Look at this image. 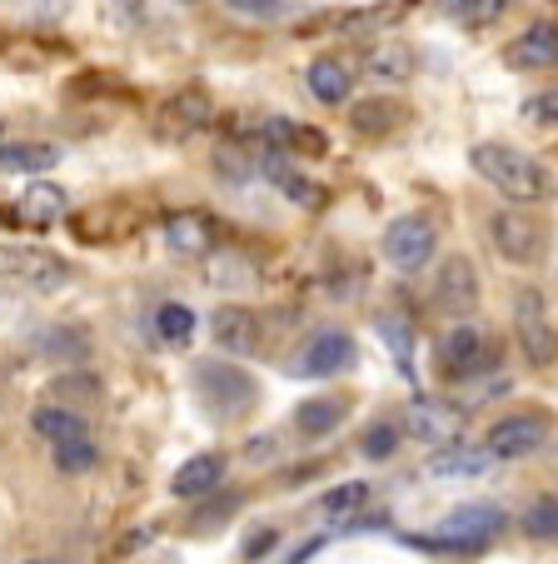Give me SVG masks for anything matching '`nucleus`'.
I'll return each instance as SVG.
<instances>
[{"label":"nucleus","instance_id":"f257e3e1","mask_svg":"<svg viewBox=\"0 0 558 564\" xmlns=\"http://www.w3.org/2000/svg\"><path fill=\"white\" fill-rule=\"evenodd\" d=\"M469 165H474L479 181H489L514 205H544L548 191H554L544 160H534L528 150L508 145V140H479V145L469 150Z\"/></svg>","mask_w":558,"mask_h":564},{"label":"nucleus","instance_id":"f03ea898","mask_svg":"<svg viewBox=\"0 0 558 564\" xmlns=\"http://www.w3.org/2000/svg\"><path fill=\"white\" fill-rule=\"evenodd\" d=\"M499 530H504V510H499V505H459V510L444 514L429 540H414V544H424V550H449V554H479Z\"/></svg>","mask_w":558,"mask_h":564},{"label":"nucleus","instance_id":"7ed1b4c3","mask_svg":"<svg viewBox=\"0 0 558 564\" xmlns=\"http://www.w3.org/2000/svg\"><path fill=\"white\" fill-rule=\"evenodd\" d=\"M195 390H200V400L210 405V415H220V420L244 415V410L254 405V394H260L250 375L234 370V365H225V360L195 365Z\"/></svg>","mask_w":558,"mask_h":564},{"label":"nucleus","instance_id":"20e7f679","mask_svg":"<svg viewBox=\"0 0 558 564\" xmlns=\"http://www.w3.org/2000/svg\"><path fill=\"white\" fill-rule=\"evenodd\" d=\"M514 340L534 370H548V365L558 360V335H554V325H548V310H544L538 290H518L514 295Z\"/></svg>","mask_w":558,"mask_h":564},{"label":"nucleus","instance_id":"39448f33","mask_svg":"<svg viewBox=\"0 0 558 564\" xmlns=\"http://www.w3.org/2000/svg\"><path fill=\"white\" fill-rule=\"evenodd\" d=\"M354 360H359L354 335L339 330V325H325V330H315L305 340V350L289 365V375H299V380H329V375L354 370Z\"/></svg>","mask_w":558,"mask_h":564},{"label":"nucleus","instance_id":"423d86ee","mask_svg":"<svg viewBox=\"0 0 558 564\" xmlns=\"http://www.w3.org/2000/svg\"><path fill=\"white\" fill-rule=\"evenodd\" d=\"M434 250H439V235H434L429 215H400V220H390V230H384V260H390L400 275L424 270L434 260Z\"/></svg>","mask_w":558,"mask_h":564},{"label":"nucleus","instance_id":"0eeeda50","mask_svg":"<svg viewBox=\"0 0 558 564\" xmlns=\"http://www.w3.org/2000/svg\"><path fill=\"white\" fill-rule=\"evenodd\" d=\"M489 235H494L499 256L514 260V265H538V260H544V250H548L544 225H538L528 210H499L494 220H489Z\"/></svg>","mask_w":558,"mask_h":564},{"label":"nucleus","instance_id":"6e6552de","mask_svg":"<svg viewBox=\"0 0 558 564\" xmlns=\"http://www.w3.org/2000/svg\"><path fill=\"white\" fill-rule=\"evenodd\" d=\"M548 445V420L538 410H518V415H504L499 425H489L484 449L494 459H528Z\"/></svg>","mask_w":558,"mask_h":564},{"label":"nucleus","instance_id":"1a4fd4ad","mask_svg":"<svg viewBox=\"0 0 558 564\" xmlns=\"http://www.w3.org/2000/svg\"><path fill=\"white\" fill-rule=\"evenodd\" d=\"M489 360H494V345H489V335L479 330V325L459 319V325H449V330H444V340H439L444 375H453V380H469V375H479Z\"/></svg>","mask_w":558,"mask_h":564},{"label":"nucleus","instance_id":"9d476101","mask_svg":"<svg viewBox=\"0 0 558 564\" xmlns=\"http://www.w3.org/2000/svg\"><path fill=\"white\" fill-rule=\"evenodd\" d=\"M6 275L15 280V285H25V290H61L65 280H70V265H65L61 256H51V250H41V246H11L6 250Z\"/></svg>","mask_w":558,"mask_h":564},{"label":"nucleus","instance_id":"9b49d317","mask_svg":"<svg viewBox=\"0 0 558 564\" xmlns=\"http://www.w3.org/2000/svg\"><path fill=\"white\" fill-rule=\"evenodd\" d=\"M210 340L225 355H254L260 350V315L250 305H220L210 310Z\"/></svg>","mask_w":558,"mask_h":564},{"label":"nucleus","instance_id":"f8f14e48","mask_svg":"<svg viewBox=\"0 0 558 564\" xmlns=\"http://www.w3.org/2000/svg\"><path fill=\"white\" fill-rule=\"evenodd\" d=\"M434 305L444 315H469L479 305V275L463 256H449L439 265V280H434Z\"/></svg>","mask_w":558,"mask_h":564},{"label":"nucleus","instance_id":"ddd939ff","mask_svg":"<svg viewBox=\"0 0 558 564\" xmlns=\"http://www.w3.org/2000/svg\"><path fill=\"white\" fill-rule=\"evenodd\" d=\"M305 86L319 106L339 110V106H349V96H354V70H349L339 55H315L305 70Z\"/></svg>","mask_w":558,"mask_h":564},{"label":"nucleus","instance_id":"4468645a","mask_svg":"<svg viewBox=\"0 0 558 564\" xmlns=\"http://www.w3.org/2000/svg\"><path fill=\"white\" fill-rule=\"evenodd\" d=\"M260 175H264V181H270L280 195H285V200L305 205V210H319V205H325V191H319L315 181H305V175L295 171V160H289L285 150H270V155L260 160Z\"/></svg>","mask_w":558,"mask_h":564},{"label":"nucleus","instance_id":"2eb2a0df","mask_svg":"<svg viewBox=\"0 0 558 564\" xmlns=\"http://www.w3.org/2000/svg\"><path fill=\"white\" fill-rule=\"evenodd\" d=\"M508 61L518 65V70H554L558 65V25L554 21H534L528 31L514 35V45H508Z\"/></svg>","mask_w":558,"mask_h":564},{"label":"nucleus","instance_id":"dca6fc26","mask_svg":"<svg viewBox=\"0 0 558 564\" xmlns=\"http://www.w3.org/2000/svg\"><path fill=\"white\" fill-rule=\"evenodd\" d=\"M215 116V96L205 86H185L169 96L165 106V135H190V130H205Z\"/></svg>","mask_w":558,"mask_h":564},{"label":"nucleus","instance_id":"f3484780","mask_svg":"<svg viewBox=\"0 0 558 564\" xmlns=\"http://www.w3.org/2000/svg\"><path fill=\"white\" fill-rule=\"evenodd\" d=\"M220 479H225V455H195L185 459V465L175 469V479H169V495L175 500H200V495L220 490Z\"/></svg>","mask_w":558,"mask_h":564},{"label":"nucleus","instance_id":"a211bd4d","mask_svg":"<svg viewBox=\"0 0 558 564\" xmlns=\"http://www.w3.org/2000/svg\"><path fill=\"white\" fill-rule=\"evenodd\" d=\"M414 70H419V61H414V51L400 41H384V45H369L364 51V75L380 80V86H409Z\"/></svg>","mask_w":558,"mask_h":564},{"label":"nucleus","instance_id":"6ab92c4d","mask_svg":"<svg viewBox=\"0 0 558 564\" xmlns=\"http://www.w3.org/2000/svg\"><path fill=\"white\" fill-rule=\"evenodd\" d=\"M169 256H210V220L200 210H179L165 220Z\"/></svg>","mask_w":558,"mask_h":564},{"label":"nucleus","instance_id":"aec40b11","mask_svg":"<svg viewBox=\"0 0 558 564\" xmlns=\"http://www.w3.org/2000/svg\"><path fill=\"white\" fill-rule=\"evenodd\" d=\"M409 435L429 440V445H453V435H459V415H453L449 405H434V400H414L409 405Z\"/></svg>","mask_w":558,"mask_h":564},{"label":"nucleus","instance_id":"412c9836","mask_svg":"<svg viewBox=\"0 0 558 564\" xmlns=\"http://www.w3.org/2000/svg\"><path fill=\"white\" fill-rule=\"evenodd\" d=\"M499 459L489 455V449H463V445H449L439 449V455H429V465H424V475L434 479H463V475H489Z\"/></svg>","mask_w":558,"mask_h":564},{"label":"nucleus","instance_id":"4be33fe9","mask_svg":"<svg viewBox=\"0 0 558 564\" xmlns=\"http://www.w3.org/2000/svg\"><path fill=\"white\" fill-rule=\"evenodd\" d=\"M65 205H70V195L61 191L55 181H35L31 191L15 200V220H25V225H51V220H61L65 215Z\"/></svg>","mask_w":558,"mask_h":564},{"label":"nucleus","instance_id":"5701e85b","mask_svg":"<svg viewBox=\"0 0 558 564\" xmlns=\"http://www.w3.org/2000/svg\"><path fill=\"white\" fill-rule=\"evenodd\" d=\"M344 415H349V405L339 400V394H315V400H305V405L295 410V430L305 440H319V435H329V430L344 425Z\"/></svg>","mask_w":558,"mask_h":564},{"label":"nucleus","instance_id":"b1692460","mask_svg":"<svg viewBox=\"0 0 558 564\" xmlns=\"http://www.w3.org/2000/svg\"><path fill=\"white\" fill-rule=\"evenodd\" d=\"M349 126H354L359 135H390V130L404 126V106L390 96H369V100H359V106H349Z\"/></svg>","mask_w":558,"mask_h":564},{"label":"nucleus","instance_id":"393cba45","mask_svg":"<svg viewBox=\"0 0 558 564\" xmlns=\"http://www.w3.org/2000/svg\"><path fill=\"white\" fill-rule=\"evenodd\" d=\"M0 165L11 175H45L61 165V150L55 145H35V140H6L0 150Z\"/></svg>","mask_w":558,"mask_h":564},{"label":"nucleus","instance_id":"a878e982","mask_svg":"<svg viewBox=\"0 0 558 564\" xmlns=\"http://www.w3.org/2000/svg\"><path fill=\"white\" fill-rule=\"evenodd\" d=\"M31 430H35L41 440H51V449L65 445V440L90 435V425H85L75 410H65V405H35V410H31Z\"/></svg>","mask_w":558,"mask_h":564},{"label":"nucleus","instance_id":"bb28decb","mask_svg":"<svg viewBox=\"0 0 558 564\" xmlns=\"http://www.w3.org/2000/svg\"><path fill=\"white\" fill-rule=\"evenodd\" d=\"M364 505H369V485H364V479H344V485L325 490V500H319V514H329L339 530H349V524L364 514Z\"/></svg>","mask_w":558,"mask_h":564},{"label":"nucleus","instance_id":"cd10ccee","mask_svg":"<svg viewBox=\"0 0 558 564\" xmlns=\"http://www.w3.org/2000/svg\"><path fill=\"white\" fill-rule=\"evenodd\" d=\"M155 340L169 345V350H185V345L195 340V310L179 305V300L155 305Z\"/></svg>","mask_w":558,"mask_h":564},{"label":"nucleus","instance_id":"c85d7f7f","mask_svg":"<svg viewBox=\"0 0 558 564\" xmlns=\"http://www.w3.org/2000/svg\"><path fill=\"white\" fill-rule=\"evenodd\" d=\"M380 340L394 350V365H400V375H409L414 380V330L404 315H380Z\"/></svg>","mask_w":558,"mask_h":564},{"label":"nucleus","instance_id":"c756f323","mask_svg":"<svg viewBox=\"0 0 558 564\" xmlns=\"http://www.w3.org/2000/svg\"><path fill=\"white\" fill-rule=\"evenodd\" d=\"M400 425H390V420H374V425L359 435V455L369 459V465H384V459H394V449H400Z\"/></svg>","mask_w":558,"mask_h":564},{"label":"nucleus","instance_id":"7c9ffc66","mask_svg":"<svg viewBox=\"0 0 558 564\" xmlns=\"http://www.w3.org/2000/svg\"><path fill=\"white\" fill-rule=\"evenodd\" d=\"M51 455H55V469H61V475H85V469L100 465V449H96V440L90 435L65 440V445H55Z\"/></svg>","mask_w":558,"mask_h":564},{"label":"nucleus","instance_id":"2f4dec72","mask_svg":"<svg viewBox=\"0 0 558 564\" xmlns=\"http://www.w3.org/2000/svg\"><path fill=\"white\" fill-rule=\"evenodd\" d=\"M439 11L463 25H489L508 11V0H439Z\"/></svg>","mask_w":558,"mask_h":564},{"label":"nucleus","instance_id":"473e14b6","mask_svg":"<svg viewBox=\"0 0 558 564\" xmlns=\"http://www.w3.org/2000/svg\"><path fill=\"white\" fill-rule=\"evenodd\" d=\"M524 534L528 540H558V495H538V500H528Z\"/></svg>","mask_w":558,"mask_h":564},{"label":"nucleus","instance_id":"72a5a7b5","mask_svg":"<svg viewBox=\"0 0 558 564\" xmlns=\"http://www.w3.org/2000/svg\"><path fill=\"white\" fill-rule=\"evenodd\" d=\"M210 280L215 285H250L254 265L244 256H234V250H220V256H210Z\"/></svg>","mask_w":558,"mask_h":564},{"label":"nucleus","instance_id":"f704fd0d","mask_svg":"<svg viewBox=\"0 0 558 564\" xmlns=\"http://www.w3.org/2000/svg\"><path fill=\"white\" fill-rule=\"evenodd\" d=\"M35 350H45L51 360H80L85 340L75 330H51V335H41V340H35Z\"/></svg>","mask_w":558,"mask_h":564},{"label":"nucleus","instance_id":"c9c22d12","mask_svg":"<svg viewBox=\"0 0 558 564\" xmlns=\"http://www.w3.org/2000/svg\"><path fill=\"white\" fill-rule=\"evenodd\" d=\"M518 116H524L528 126H558V90H538V96H528Z\"/></svg>","mask_w":558,"mask_h":564},{"label":"nucleus","instance_id":"e433bc0d","mask_svg":"<svg viewBox=\"0 0 558 564\" xmlns=\"http://www.w3.org/2000/svg\"><path fill=\"white\" fill-rule=\"evenodd\" d=\"M225 11H234L240 21H274L285 11V0H225Z\"/></svg>","mask_w":558,"mask_h":564},{"label":"nucleus","instance_id":"4c0bfd02","mask_svg":"<svg viewBox=\"0 0 558 564\" xmlns=\"http://www.w3.org/2000/svg\"><path fill=\"white\" fill-rule=\"evenodd\" d=\"M264 550H274V530H260L250 544H244V560H260Z\"/></svg>","mask_w":558,"mask_h":564},{"label":"nucleus","instance_id":"58836bf2","mask_svg":"<svg viewBox=\"0 0 558 564\" xmlns=\"http://www.w3.org/2000/svg\"><path fill=\"white\" fill-rule=\"evenodd\" d=\"M21 564H61V560H21Z\"/></svg>","mask_w":558,"mask_h":564},{"label":"nucleus","instance_id":"ea45409f","mask_svg":"<svg viewBox=\"0 0 558 564\" xmlns=\"http://www.w3.org/2000/svg\"><path fill=\"white\" fill-rule=\"evenodd\" d=\"M179 6H190V0H179Z\"/></svg>","mask_w":558,"mask_h":564}]
</instances>
